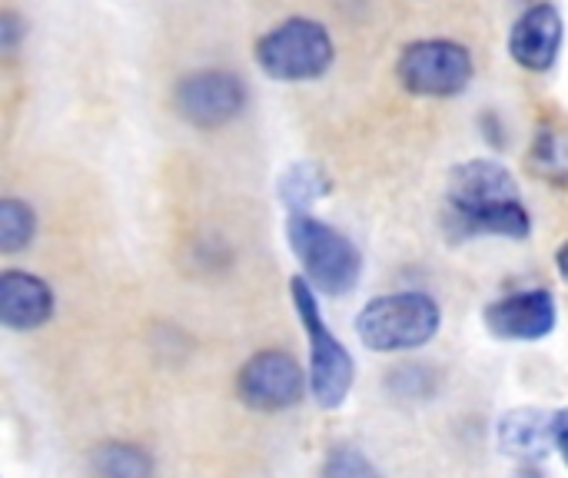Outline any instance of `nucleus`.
<instances>
[{"label":"nucleus","mask_w":568,"mask_h":478,"mask_svg":"<svg viewBox=\"0 0 568 478\" xmlns=\"http://www.w3.org/2000/svg\"><path fill=\"white\" fill-rule=\"evenodd\" d=\"M446 233L453 240H473V236L526 240L532 233V220L519 200L516 176L496 160L459 163L449 173Z\"/></svg>","instance_id":"f257e3e1"},{"label":"nucleus","mask_w":568,"mask_h":478,"mask_svg":"<svg viewBox=\"0 0 568 478\" xmlns=\"http://www.w3.org/2000/svg\"><path fill=\"white\" fill-rule=\"evenodd\" d=\"M286 243L316 293L343 296L359 283L363 256L353 246V240H346L329 223H323L310 213H290L286 216Z\"/></svg>","instance_id":"f03ea898"},{"label":"nucleus","mask_w":568,"mask_h":478,"mask_svg":"<svg viewBox=\"0 0 568 478\" xmlns=\"http://www.w3.org/2000/svg\"><path fill=\"white\" fill-rule=\"evenodd\" d=\"M290 296H293V309L303 319V329L310 339V389L323 409H339L353 393V379H356L353 356L323 323L320 293L313 289V283L306 276L290 279Z\"/></svg>","instance_id":"7ed1b4c3"},{"label":"nucleus","mask_w":568,"mask_h":478,"mask_svg":"<svg viewBox=\"0 0 568 478\" xmlns=\"http://www.w3.org/2000/svg\"><path fill=\"white\" fill-rule=\"evenodd\" d=\"M439 303L426 293H393L363 306L356 336L373 353H406L426 346L439 333Z\"/></svg>","instance_id":"20e7f679"},{"label":"nucleus","mask_w":568,"mask_h":478,"mask_svg":"<svg viewBox=\"0 0 568 478\" xmlns=\"http://www.w3.org/2000/svg\"><path fill=\"white\" fill-rule=\"evenodd\" d=\"M336 47L323 23L310 17H293L273 27L256 43V63L270 80L280 83H303L316 80L333 67Z\"/></svg>","instance_id":"39448f33"},{"label":"nucleus","mask_w":568,"mask_h":478,"mask_svg":"<svg viewBox=\"0 0 568 478\" xmlns=\"http://www.w3.org/2000/svg\"><path fill=\"white\" fill-rule=\"evenodd\" d=\"M396 77L413 96H459L473 80V53L456 40H416L399 53Z\"/></svg>","instance_id":"423d86ee"},{"label":"nucleus","mask_w":568,"mask_h":478,"mask_svg":"<svg viewBox=\"0 0 568 478\" xmlns=\"http://www.w3.org/2000/svg\"><path fill=\"white\" fill-rule=\"evenodd\" d=\"M173 103L186 123H193L200 130H216L243 113L246 83L226 70H200L176 83Z\"/></svg>","instance_id":"0eeeda50"},{"label":"nucleus","mask_w":568,"mask_h":478,"mask_svg":"<svg viewBox=\"0 0 568 478\" xmlns=\"http://www.w3.org/2000/svg\"><path fill=\"white\" fill-rule=\"evenodd\" d=\"M303 389H306V373L296 366L290 353L280 349L256 353L253 359L243 363L236 376L240 403L256 413H283L303 399Z\"/></svg>","instance_id":"6e6552de"},{"label":"nucleus","mask_w":568,"mask_h":478,"mask_svg":"<svg viewBox=\"0 0 568 478\" xmlns=\"http://www.w3.org/2000/svg\"><path fill=\"white\" fill-rule=\"evenodd\" d=\"M559 323V309L549 289H523L486 306V326L496 339L506 343H536L546 339Z\"/></svg>","instance_id":"1a4fd4ad"},{"label":"nucleus","mask_w":568,"mask_h":478,"mask_svg":"<svg viewBox=\"0 0 568 478\" xmlns=\"http://www.w3.org/2000/svg\"><path fill=\"white\" fill-rule=\"evenodd\" d=\"M562 37H566L562 13L552 3H536L516 20L509 33V53L523 70L546 73L556 67L562 53Z\"/></svg>","instance_id":"9d476101"},{"label":"nucleus","mask_w":568,"mask_h":478,"mask_svg":"<svg viewBox=\"0 0 568 478\" xmlns=\"http://www.w3.org/2000/svg\"><path fill=\"white\" fill-rule=\"evenodd\" d=\"M53 316V289L30 273L7 269L0 276V323L17 333L40 329Z\"/></svg>","instance_id":"9b49d317"},{"label":"nucleus","mask_w":568,"mask_h":478,"mask_svg":"<svg viewBox=\"0 0 568 478\" xmlns=\"http://www.w3.org/2000/svg\"><path fill=\"white\" fill-rule=\"evenodd\" d=\"M499 449L513 459H523L526 466L549 456L552 446V416L542 409H513L499 423Z\"/></svg>","instance_id":"f8f14e48"},{"label":"nucleus","mask_w":568,"mask_h":478,"mask_svg":"<svg viewBox=\"0 0 568 478\" xmlns=\"http://www.w3.org/2000/svg\"><path fill=\"white\" fill-rule=\"evenodd\" d=\"M326 193H329V180L316 163L300 160L286 166L280 176V200L290 213H310V206L323 200Z\"/></svg>","instance_id":"ddd939ff"},{"label":"nucleus","mask_w":568,"mask_h":478,"mask_svg":"<svg viewBox=\"0 0 568 478\" xmlns=\"http://www.w3.org/2000/svg\"><path fill=\"white\" fill-rule=\"evenodd\" d=\"M93 478H153V459L130 443H106L90 456Z\"/></svg>","instance_id":"4468645a"},{"label":"nucleus","mask_w":568,"mask_h":478,"mask_svg":"<svg viewBox=\"0 0 568 478\" xmlns=\"http://www.w3.org/2000/svg\"><path fill=\"white\" fill-rule=\"evenodd\" d=\"M529 166L556 183V186H568V136L559 130H542L539 140L529 150Z\"/></svg>","instance_id":"2eb2a0df"},{"label":"nucleus","mask_w":568,"mask_h":478,"mask_svg":"<svg viewBox=\"0 0 568 478\" xmlns=\"http://www.w3.org/2000/svg\"><path fill=\"white\" fill-rule=\"evenodd\" d=\"M33 233H37L33 210L23 200H0V250L7 256L20 253L30 246Z\"/></svg>","instance_id":"dca6fc26"},{"label":"nucleus","mask_w":568,"mask_h":478,"mask_svg":"<svg viewBox=\"0 0 568 478\" xmlns=\"http://www.w3.org/2000/svg\"><path fill=\"white\" fill-rule=\"evenodd\" d=\"M323 478H383L379 469L353 446H336L326 462H323Z\"/></svg>","instance_id":"f3484780"},{"label":"nucleus","mask_w":568,"mask_h":478,"mask_svg":"<svg viewBox=\"0 0 568 478\" xmlns=\"http://www.w3.org/2000/svg\"><path fill=\"white\" fill-rule=\"evenodd\" d=\"M23 33H27V23H23L13 10H3V13H0V47H3L7 53H13Z\"/></svg>","instance_id":"a211bd4d"},{"label":"nucleus","mask_w":568,"mask_h":478,"mask_svg":"<svg viewBox=\"0 0 568 478\" xmlns=\"http://www.w3.org/2000/svg\"><path fill=\"white\" fill-rule=\"evenodd\" d=\"M552 446L559 449V456L566 459L568 466V409L552 416Z\"/></svg>","instance_id":"6ab92c4d"},{"label":"nucleus","mask_w":568,"mask_h":478,"mask_svg":"<svg viewBox=\"0 0 568 478\" xmlns=\"http://www.w3.org/2000/svg\"><path fill=\"white\" fill-rule=\"evenodd\" d=\"M556 266H559V273H562V279L568 283V243L556 253Z\"/></svg>","instance_id":"aec40b11"},{"label":"nucleus","mask_w":568,"mask_h":478,"mask_svg":"<svg viewBox=\"0 0 568 478\" xmlns=\"http://www.w3.org/2000/svg\"><path fill=\"white\" fill-rule=\"evenodd\" d=\"M516 478H546V476H542V472H539L536 466H523V469L516 472Z\"/></svg>","instance_id":"412c9836"}]
</instances>
